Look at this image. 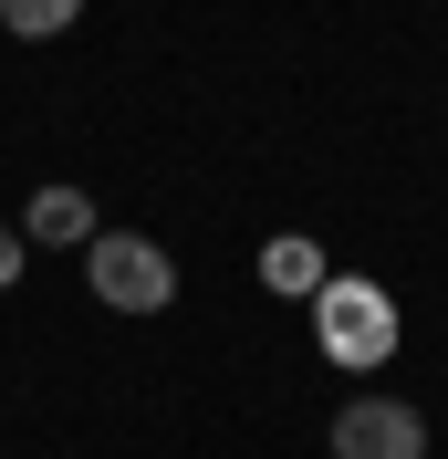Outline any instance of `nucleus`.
Returning <instances> with one entry per match:
<instances>
[{
	"instance_id": "nucleus-1",
	"label": "nucleus",
	"mask_w": 448,
	"mask_h": 459,
	"mask_svg": "<svg viewBox=\"0 0 448 459\" xmlns=\"http://www.w3.org/2000/svg\"><path fill=\"white\" fill-rule=\"evenodd\" d=\"M313 344H323V366H386L396 355V303L386 282H365V272H334V282L313 292Z\"/></svg>"
},
{
	"instance_id": "nucleus-2",
	"label": "nucleus",
	"mask_w": 448,
	"mask_h": 459,
	"mask_svg": "<svg viewBox=\"0 0 448 459\" xmlns=\"http://www.w3.org/2000/svg\"><path fill=\"white\" fill-rule=\"evenodd\" d=\"M84 282L105 314H168L177 303V261L146 240V230H94L84 240Z\"/></svg>"
},
{
	"instance_id": "nucleus-3",
	"label": "nucleus",
	"mask_w": 448,
	"mask_h": 459,
	"mask_svg": "<svg viewBox=\"0 0 448 459\" xmlns=\"http://www.w3.org/2000/svg\"><path fill=\"white\" fill-rule=\"evenodd\" d=\"M334 459H427V418L407 397H355L334 418Z\"/></svg>"
},
{
	"instance_id": "nucleus-4",
	"label": "nucleus",
	"mask_w": 448,
	"mask_h": 459,
	"mask_svg": "<svg viewBox=\"0 0 448 459\" xmlns=\"http://www.w3.org/2000/svg\"><path fill=\"white\" fill-rule=\"evenodd\" d=\"M11 230H22L31 251H84V240H94V199H84V188H31V209Z\"/></svg>"
},
{
	"instance_id": "nucleus-5",
	"label": "nucleus",
	"mask_w": 448,
	"mask_h": 459,
	"mask_svg": "<svg viewBox=\"0 0 448 459\" xmlns=\"http://www.w3.org/2000/svg\"><path fill=\"white\" fill-rule=\"evenodd\" d=\"M261 282H271L281 303H313V292L334 282V261H323V240H303V230H281V240H261Z\"/></svg>"
},
{
	"instance_id": "nucleus-6",
	"label": "nucleus",
	"mask_w": 448,
	"mask_h": 459,
	"mask_svg": "<svg viewBox=\"0 0 448 459\" xmlns=\"http://www.w3.org/2000/svg\"><path fill=\"white\" fill-rule=\"evenodd\" d=\"M73 22H84V0H0V31H22V42H53Z\"/></svg>"
},
{
	"instance_id": "nucleus-7",
	"label": "nucleus",
	"mask_w": 448,
	"mask_h": 459,
	"mask_svg": "<svg viewBox=\"0 0 448 459\" xmlns=\"http://www.w3.org/2000/svg\"><path fill=\"white\" fill-rule=\"evenodd\" d=\"M22 261H31V240H22V230H11V220H0V292L22 282Z\"/></svg>"
}]
</instances>
